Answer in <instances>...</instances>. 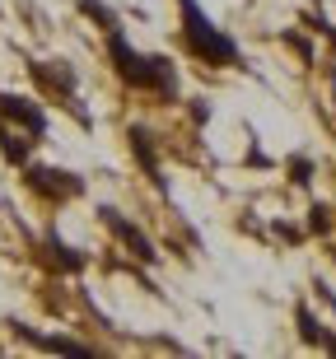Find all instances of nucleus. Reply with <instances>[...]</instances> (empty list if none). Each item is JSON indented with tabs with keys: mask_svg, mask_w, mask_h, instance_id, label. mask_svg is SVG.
I'll return each instance as SVG.
<instances>
[{
	"mask_svg": "<svg viewBox=\"0 0 336 359\" xmlns=\"http://www.w3.org/2000/svg\"><path fill=\"white\" fill-rule=\"evenodd\" d=\"M103 42H108V66H112V75H117L126 89L149 93V98H159V103H177V66L168 61V56H154V52L131 47L126 28L103 33Z\"/></svg>",
	"mask_w": 336,
	"mask_h": 359,
	"instance_id": "1",
	"label": "nucleus"
},
{
	"mask_svg": "<svg viewBox=\"0 0 336 359\" xmlns=\"http://www.w3.org/2000/svg\"><path fill=\"white\" fill-rule=\"evenodd\" d=\"M177 38H182V52L191 61H201L206 70H238L243 66L238 42L201 10V0H177Z\"/></svg>",
	"mask_w": 336,
	"mask_h": 359,
	"instance_id": "2",
	"label": "nucleus"
},
{
	"mask_svg": "<svg viewBox=\"0 0 336 359\" xmlns=\"http://www.w3.org/2000/svg\"><path fill=\"white\" fill-rule=\"evenodd\" d=\"M24 187L47 205H66L84 196V177L70 168H47V163H24Z\"/></svg>",
	"mask_w": 336,
	"mask_h": 359,
	"instance_id": "3",
	"label": "nucleus"
},
{
	"mask_svg": "<svg viewBox=\"0 0 336 359\" xmlns=\"http://www.w3.org/2000/svg\"><path fill=\"white\" fill-rule=\"evenodd\" d=\"M28 75H33V84H38L47 98H56V103L75 107V117L89 121V112H80V103H75V70L66 66V61H28Z\"/></svg>",
	"mask_w": 336,
	"mask_h": 359,
	"instance_id": "4",
	"label": "nucleus"
},
{
	"mask_svg": "<svg viewBox=\"0 0 336 359\" xmlns=\"http://www.w3.org/2000/svg\"><path fill=\"white\" fill-rule=\"evenodd\" d=\"M98 224L108 229V233L135 257V262H145V266H154V262H159V248L149 243V233H145L140 224H131V219H126L121 210H112V205H98Z\"/></svg>",
	"mask_w": 336,
	"mask_h": 359,
	"instance_id": "5",
	"label": "nucleus"
},
{
	"mask_svg": "<svg viewBox=\"0 0 336 359\" xmlns=\"http://www.w3.org/2000/svg\"><path fill=\"white\" fill-rule=\"evenodd\" d=\"M0 121L14 126L19 135H28V140H38V145L47 140V112L24 93H0Z\"/></svg>",
	"mask_w": 336,
	"mask_h": 359,
	"instance_id": "6",
	"label": "nucleus"
},
{
	"mask_svg": "<svg viewBox=\"0 0 336 359\" xmlns=\"http://www.w3.org/2000/svg\"><path fill=\"white\" fill-rule=\"evenodd\" d=\"M38 252H42V262H47V266H52L56 276H80V271L89 266V257H84V252H75L70 243H61V233H47Z\"/></svg>",
	"mask_w": 336,
	"mask_h": 359,
	"instance_id": "7",
	"label": "nucleus"
},
{
	"mask_svg": "<svg viewBox=\"0 0 336 359\" xmlns=\"http://www.w3.org/2000/svg\"><path fill=\"white\" fill-rule=\"evenodd\" d=\"M126 140H131V154H135V163H140V168H145V177L154 187H159L163 191V163H159V140H154V135L149 131H140V126H131V131H126Z\"/></svg>",
	"mask_w": 336,
	"mask_h": 359,
	"instance_id": "8",
	"label": "nucleus"
},
{
	"mask_svg": "<svg viewBox=\"0 0 336 359\" xmlns=\"http://www.w3.org/2000/svg\"><path fill=\"white\" fill-rule=\"evenodd\" d=\"M14 336H24L28 346L47 350V355H80V359H94V355H98L94 346H84V341H70V336H38V332H28V327H14Z\"/></svg>",
	"mask_w": 336,
	"mask_h": 359,
	"instance_id": "9",
	"label": "nucleus"
},
{
	"mask_svg": "<svg viewBox=\"0 0 336 359\" xmlns=\"http://www.w3.org/2000/svg\"><path fill=\"white\" fill-rule=\"evenodd\" d=\"M75 5H80L84 19H94V24H98V33H112V28H121L117 10H112L108 0H75Z\"/></svg>",
	"mask_w": 336,
	"mask_h": 359,
	"instance_id": "10",
	"label": "nucleus"
},
{
	"mask_svg": "<svg viewBox=\"0 0 336 359\" xmlns=\"http://www.w3.org/2000/svg\"><path fill=\"white\" fill-rule=\"evenodd\" d=\"M295 322H299V336H304L309 346H323V341H327V332H323V327H318V318H313V313H309V308H304V304L295 308Z\"/></svg>",
	"mask_w": 336,
	"mask_h": 359,
	"instance_id": "11",
	"label": "nucleus"
},
{
	"mask_svg": "<svg viewBox=\"0 0 336 359\" xmlns=\"http://www.w3.org/2000/svg\"><path fill=\"white\" fill-rule=\"evenodd\" d=\"M285 173H290L295 187H309L313 182V159H309V154H295V159L285 163Z\"/></svg>",
	"mask_w": 336,
	"mask_h": 359,
	"instance_id": "12",
	"label": "nucleus"
},
{
	"mask_svg": "<svg viewBox=\"0 0 336 359\" xmlns=\"http://www.w3.org/2000/svg\"><path fill=\"white\" fill-rule=\"evenodd\" d=\"M309 233H318V238H323V233H332V205H323V201H318V205L309 210Z\"/></svg>",
	"mask_w": 336,
	"mask_h": 359,
	"instance_id": "13",
	"label": "nucleus"
},
{
	"mask_svg": "<svg viewBox=\"0 0 336 359\" xmlns=\"http://www.w3.org/2000/svg\"><path fill=\"white\" fill-rule=\"evenodd\" d=\"M187 117H191V126H206L210 121V103L206 98H187Z\"/></svg>",
	"mask_w": 336,
	"mask_h": 359,
	"instance_id": "14",
	"label": "nucleus"
},
{
	"mask_svg": "<svg viewBox=\"0 0 336 359\" xmlns=\"http://www.w3.org/2000/svg\"><path fill=\"white\" fill-rule=\"evenodd\" d=\"M281 42H285V47H295V52L304 56V61H313V47H309V38H299V33H285Z\"/></svg>",
	"mask_w": 336,
	"mask_h": 359,
	"instance_id": "15",
	"label": "nucleus"
},
{
	"mask_svg": "<svg viewBox=\"0 0 336 359\" xmlns=\"http://www.w3.org/2000/svg\"><path fill=\"white\" fill-rule=\"evenodd\" d=\"M276 238H285V243H299V238H304V229H295V224H285V219H281V224H276Z\"/></svg>",
	"mask_w": 336,
	"mask_h": 359,
	"instance_id": "16",
	"label": "nucleus"
},
{
	"mask_svg": "<svg viewBox=\"0 0 336 359\" xmlns=\"http://www.w3.org/2000/svg\"><path fill=\"white\" fill-rule=\"evenodd\" d=\"M332 93H336V80H332Z\"/></svg>",
	"mask_w": 336,
	"mask_h": 359,
	"instance_id": "17",
	"label": "nucleus"
}]
</instances>
